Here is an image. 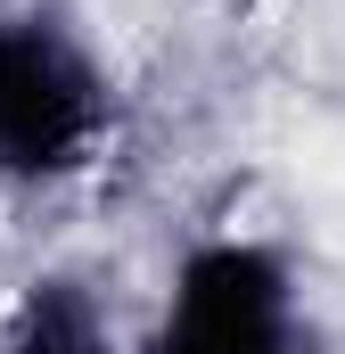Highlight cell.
<instances>
[{
  "mask_svg": "<svg viewBox=\"0 0 345 354\" xmlns=\"http://www.w3.org/2000/svg\"><path fill=\"white\" fill-rule=\"evenodd\" d=\"M0 354H124V338L83 272H41L0 313Z\"/></svg>",
  "mask_w": 345,
  "mask_h": 354,
  "instance_id": "cell-3",
  "label": "cell"
},
{
  "mask_svg": "<svg viewBox=\"0 0 345 354\" xmlns=\"http://www.w3.org/2000/svg\"><path fill=\"white\" fill-rule=\"evenodd\" d=\"M124 354H313V288L271 231H197Z\"/></svg>",
  "mask_w": 345,
  "mask_h": 354,
  "instance_id": "cell-1",
  "label": "cell"
},
{
  "mask_svg": "<svg viewBox=\"0 0 345 354\" xmlns=\"http://www.w3.org/2000/svg\"><path fill=\"white\" fill-rule=\"evenodd\" d=\"M115 83L75 25L41 8H0V181L50 189L107 157Z\"/></svg>",
  "mask_w": 345,
  "mask_h": 354,
  "instance_id": "cell-2",
  "label": "cell"
}]
</instances>
